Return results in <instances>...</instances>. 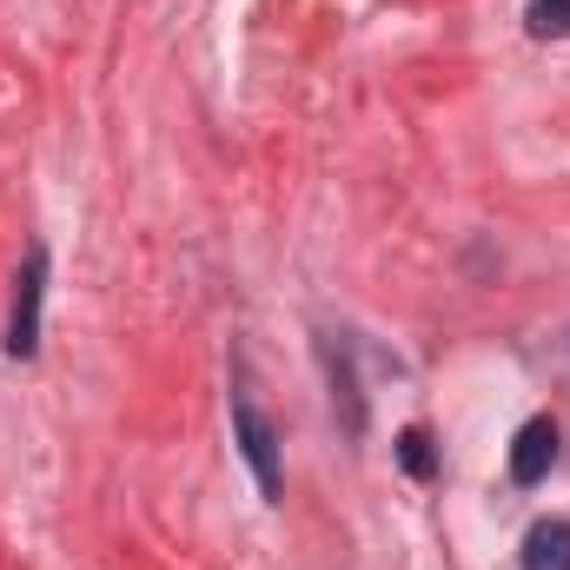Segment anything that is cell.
Returning a JSON list of instances; mask_svg holds the SVG:
<instances>
[{"mask_svg": "<svg viewBox=\"0 0 570 570\" xmlns=\"http://www.w3.org/2000/svg\"><path fill=\"white\" fill-rule=\"evenodd\" d=\"M399 464L425 484V478H438V451H431V431L425 425H412V431H399Z\"/></svg>", "mask_w": 570, "mask_h": 570, "instance_id": "5", "label": "cell"}, {"mask_svg": "<svg viewBox=\"0 0 570 570\" xmlns=\"http://www.w3.org/2000/svg\"><path fill=\"white\" fill-rule=\"evenodd\" d=\"M524 570H570V524L544 518L524 531Z\"/></svg>", "mask_w": 570, "mask_h": 570, "instance_id": "4", "label": "cell"}, {"mask_svg": "<svg viewBox=\"0 0 570 570\" xmlns=\"http://www.w3.org/2000/svg\"><path fill=\"white\" fill-rule=\"evenodd\" d=\"M40 285H47V253L33 246L20 279H13V318H7V352L13 358H33V345H40Z\"/></svg>", "mask_w": 570, "mask_h": 570, "instance_id": "2", "label": "cell"}, {"mask_svg": "<svg viewBox=\"0 0 570 570\" xmlns=\"http://www.w3.org/2000/svg\"><path fill=\"white\" fill-rule=\"evenodd\" d=\"M233 431H239V451H246V464H253V478H259V498L266 504H279L285 478H279V431L266 425V412L239 392L233 399Z\"/></svg>", "mask_w": 570, "mask_h": 570, "instance_id": "1", "label": "cell"}, {"mask_svg": "<svg viewBox=\"0 0 570 570\" xmlns=\"http://www.w3.org/2000/svg\"><path fill=\"white\" fill-rule=\"evenodd\" d=\"M524 27L538 40H570V0H531L524 7Z\"/></svg>", "mask_w": 570, "mask_h": 570, "instance_id": "6", "label": "cell"}, {"mask_svg": "<svg viewBox=\"0 0 570 570\" xmlns=\"http://www.w3.org/2000/svg\"><path fill=\"white\" fill-rule=\"evenodd\" d=\"M558 464V425L551 419H531V425L511 438V484H544Z\"/></svg>", "mask_w": 570, "mask_h": 570, "instance_id": "3", "label": "cell"}]
</instances>
